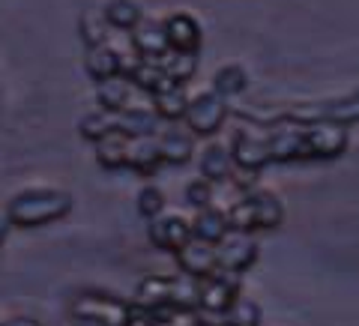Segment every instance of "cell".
Returning <instances> with one entry per match:
<instances>
[{"mask_svg": "<svg viewBox=\"0 0 359 326\" xmlns=\"http://www.w3.org/2000/svg\"><path fill=\"white\" fill-rule=\"evenodd\" d=\"M72 195L60 192V189H27L18 192L6 204V216L15 228H42L48 222H57L72 212Z\"/></svg>", "mask_w": 359, "mask_h": 326, "instance_id": "obj_1", "label": "cell"}, {"mask_svg": "<svg viewBox=\"0 0 359 326\" xmlns=\"http://www.w3.org/2000/svg\"><path fill=\"white\" fill-rule=\"evenodd\" d=\"M224 212H228V228L231 231H240V233L273 231L285 219L282 201H278L273 192H264V189L243 192Z\"/></svg>", "mask_w": 359, "mask_h": 326, "instance_id": "obj_2", "label": "cell"}, {"mask_svg": "<svg viewBox=\"0 0 359 326\" xmlns=\"http://www.w3.org/2000/svg\"><path fill=\"white\" fill-rule=\"evenodd\" d=\"M228 114H231L228 99L219 96L216 90H204V93H198V96L189 99V111L183 117V126L192 135L210 138V135H216L224 126Z\"/></svg>", "mask_w": 359, "mask_h": 326, "instance_id": "obj_3", "label": "cell"}, {"mask_svg": "<svg viewBox=\"0 0 359 326\" xmlns=\"http://www.w3.org/2000/svg\"><path fill=\"white\" fill-rule=\"evenodd\" d=\"M287 120L294 123H314V120H330L347 126V123H359V90L347 93L341 99H327V102H309V105H297L287 108Z\"/></svg>", "mask_w": 359, "mask_h": 326, "instance_id": "obj_4", "label": "cell"}, {"mask_svg": "<svg viewBox=\"0 0 359 326\" xmlns=\"http://www.w3.org/2000/svg\"><path fill=\"white\" fill-rule=\"evenodd\" d=\"M240 297H243L240 294V276L216 269L212 276L198 282V308L207 311V314H222L224 318Z\"/></svg>", "mask_w": 359, "mask_h": 326, "instance_id": "obj_5", "label": "cell"}, {"mask_svg": "<svg viewBox=\"0 0 359 326\" xmlns=\"http://www.w3.org/2000/svg\"><path fill=\"white\" fill-rule=\"evenodd\" d=\"M129 311H132L129 302L108 297V294H93V290H87V294L72 299V318L99 320L105 326H123L129 318Z\"/></svg>", "mask_w": 359, "mask_h": 326, "instance_id": "obj_6", "label": "cell"}, {"mask_svg": "<svg viewBox=\"0 0 359 326\" xmlns=\"http://www.w3.org/2000/svg\"><path fill=\"white\" fill-rule=\"evenodd\" d=\"M347 126L330 120H314L306 123V147H309V159H339L347 150Z\"/></svg>", "mask_w": 359, "mask_h": 326, "instance_id": "obj_7", "label": "cell"}, {"mask_svg": "<svg viewBox=\"0 0 359 326\" xmlns=\"http://www.w3.org/2000/svg\"><path fill=\"white\" fill-rule=\"evenodd\" d=\"M255 261H257V243H255L252 233L228 231V237L216 245V264H219L222 273L243 276Z\"/></svg>", "mask_w": 359, "mask_h": 326, "instance_id": "obj_8", "label": "cell"}, {"mask_svg": "<svg viewBox=\"0 0 359 326\" xmlns=\"http://www.w3.org/2000/svg\"><path fill=\"white\" fill-rule=\"evenodd\" d=\"M266 150H269V162H297V159H309V147H306V126L302 123H278V126L266 135Z\"/></svg>", "mask_w": 359, "mask_h": 326, "instance_id": "obj_9", "label": "cell"}, {"mask_svg": "<svg viewBox=\"0 0 359 326\" xmlns=\"http://www.w3.org/2000/svg\"><path fill=\"white\" fill-rule=\"evenodd\" d=\"M147 240L159 252H180L183 245L192 240V222L180 212H162L159 219L147 222Z\"/></svg>", "mask_w": 359, "mask_h": 326, "instance_id": "obj_10", "label": "cell"}, {"mask_svg": "<svg viewBox=\"0 0 359 326\" xmlns=\"http://www.w3.org/2000/svg\"><path fill=\"white\" fill-rule=\"evenodd\" d=\"M138 60L135 57V51L132 54H123L120 48H114V45H93V48H87L84 54V69L87 75L93 78V81H105V78H114V75H126L129 66Z\"/></svg>", "mask_w": 359, "mask_h": 326, "instance_id": "obj_11", "label": "cell"}, {"mask_svg": "<svg viewBox=\"0 0 359 326\" xmlns=\"http://www.w3.org/2000/svg\"><path fill=\"white\" fill-rule=\"evenodd\" d=\"M231 159L237 171L245 174H257L261 168L269 162V150H266V138L264 135H255L249 129H240L231 141Z\"/></svg>", "mask_w": 359, "mask_h": 326, "instance_id": "obj_12", "label": "cell"}, {"mask_svg": "<svg viewBox=\"0 0 359 326\" xmlns=\"http://www.w3.org/2000/svg\"><path fill=\"white\" fill-rule=\"evenodd\" d=\"M165 36H168V48L180 51V54H198L201 42H204V30H201V21L189 13H174L165 21Z\"/></svg>", "mask_w": 359, "mask_h": 326, "instance_id": "obj_13", "label": "cell"}, {"mask_svg": "<svg viewBox=\"0 0 359 326\" xmlns=\"http://www.w3.org/2000/svg\"><path fill=\"white\" fill-rule=\"evenodd\" d=\"M174 257H177L180 273L189 276V278H195V282H201V278H207V276H212L219 269V264H216V245H207L201 240H189Z\"/></svg>", "mask_w": 359, "mask_h": 326, "instance_id": "obj_14", "label": "cell"}, {"mask_svg": "<svg viewBox=\"0 0 359 326\" xmlns=\"http://www.w3.org/2000/svg\"><path fill=\"white\" fill-rule=\"evenodd\" d=\"M129 39H132V51H135V57H141V60H162L168 51V36H165V25L162 21H156V18H144L138 27H135L129 33Z\"/></svg>", "mask_w": 359, "mask_h": 326, "instance_id": "obj_15", "label": "cell"}, {"mask_svg": "<svg viewBox=\"0 0 359 326\" xmlns=\"http://www.w3.org/2000/svg\"><path fill=\"white\" fill-rule=\"evenodd\" d=\"M189 96L186 93V84H177V81H168L165 87H159L156 93L150 96V108L156 111V117L162 123H177L186 117L189 111Z\"/></svg>", "mask_w": 359, "mask_h": 326, "instance_id": "obj_16", "label": "cell"}, {"mask_svg": "<svg viewBox=\"0 0 359 326\" xmlns=\"http://www.w3.org/2000/svg\"><path fill=\"white\" fill-rule=\"evenodd\" d=\"M129 306L141 308V311H153V314L171 308V278L168 276H147L144 282H138V287H135V297H132Z\"/></svg>", "mask_w": 359, "mask_h": 326, "instance_id": "obj_17", "label": "cell"}, {"mask_svg": "<svg viewBox=\"0 0 359 326\" xmlns=\"http://www.w3.org/2000/svg\"><path fill=\"white\" fill-rule=\"evenodd\" d=\"M156 141H159V150H162V162H168V165H183L192 159V153H195V135L186 126H177V123L159 129Z\"/></svg>", "mask_w": 359, "mask_h": 326, "instance_id": "obj_18", "label": "cell"}, {"mask_svg": "<svg viewBox=\"0 0 359 326\" xmlns=\"http://www.w3.org/2000/svg\"><path fill=\"white\" fill-rule=\"evenodd\" d=\"M198 174L207 183H224L233 174V159H231V147H224L219 141H210L198 156Z\"/></svg>", "mask_w": 359, "mask_h": 326, "instance_id": "obj_19", "label": "cell"}, {"mask_svg": "<svg viewBox=\"0 0 359 326\" xmlns=\"http://www.w3.org/2000/svg\"><path fill=\"white\" fill-rule=\"evenodd\" d=\"M138 93V90L132 87V81L126 75H114V78H105V81L96 84V102H99V111H111V114H117V111H126L132 108V96Z\"/></svg>", "mask_w": 359, "mask_h": 326, "instance_id": "obj_20", "label": "cell"}, {"mask_svg": "<svg viewBox=\"0 0 359 326\" xmlns=\"http://www.w3.org/2000/svg\"><path fill=\"white\" fill-rule=\"evenodd\" d=\"M228 212L222 207H207V210H198L195 219H192V240H201L207 245H219L224 237H228Z\"/></svg>", "mask_w": 359, "mask_h": 326, "instance_id": "obj_21", "label": "cell"}, {"mask_svg": "<svg viewBox=\"0 0 359 326\" xmlns=\"http://www.w3.org/2000/svg\"><path fill=\"white\" fill-rule=\"evenodd\" d=\"M159 165H165V162H162V150H159L156 135H150V138H129L126 168H132V171L141 177H150L159 171Z\"/></svg>", "mask_w": 359, "mask_h": 326, "instance_id": "obj_22", "label": "cell"}, {"mask_svg": "<svg viewBox=\"0 0 359 326\" xmlns=\"http://www.w3.org/2000/svg\"><path fill=\"white\" fill-rule=\"evenodd\" d=\"M102 15H105V25L111 30H126V33H132L144 21V13L135 0H108Z\"/></svg>", "mask_w": 359, "mask_h": 326, "instance_id": "obj_23", "label": "cell"}, {"mask_svg": "<svg viewBox=\"0 0 359 326\" xmlns=\"http://www.w3.org/2000/svg\"><path fill=\"white\" fill-rule=\"evenodd\" d=\"M249 87V75H245V69L240 63H224L222 69H216V75H212V87L219 96L231 99V96H240L243 90Z\"/></svg>", "mask_w": 359, "mask_h": 326, "instance_id": "obj_24", "label": "cell"}, {"mask_svg": "<svg viewBox=\"0 0 359 326\" xmlns=\"http://www.w3.org/2000/svg\"><path fill=\"white\" fill-rule=\"evenodd\" d=\"M126 153H129V138L126 135H105L96 141V162L102 168H126Z\"/></svg>", "mask_w": 359, "mask_h": 326, "instance_id": "obj_25", "label": "cell"}, {"mask_svg": "<svg viewBox=\"0 0 359 326\" xmlns=\"http://www.w3.org/2000/svg\"><path fill=\"white\" fill-rule=\"evenodd\" d=\"M162 66V72L177 84H186L189 78L198 72V54H180V51H168L162 60H156Z\"/></svg>", "mask_w": 359, "mask_h": 326, "instance_id": "obj_26", "label": "cell"}, {"mask_svg": "<svg viewBox=\"0 0 359 326\" xmlns=\"http://www.w3.org/2000/svg\"><path fill=\"white\" fill-rule=\"evenodd\" d=\"M171 308L195 311L198 308V282L189 276H171Z\"/></svg>", "mask_w": 359, "mask_h": 326, "instance_id": "obj_27", "label": "cell"}, {"mask_svg": "<svg viewBox=\"0 0 359 326\" xmlns=\"http://www.w3.org/2000/svg\"><path fill=\"white\" fill-rule=\"evenodd\" d=\"M224 320L233 323V326H261V306L249 297H240L231 306V311L224 314Z\"/></svg>", "mask_w": 359, "mask_h": 326, "instance_id": "obj_28", "label": "cell"}, {"mask_svg": "<svg viewBox=\"0 0 359 326\" xmlns=\"http://www.w3.org/2000/svg\"><path fill=\"white\" fill-rule=\"evenodd\" d=\"M81 36L87 42V48H93V45H102L108 42V25H105V15L102 13H84L81 15Z\"/></svg>", "mask_w": 359, "mask_h": 326, "instance_id": "obj_29", "label": "cell"}, {"mask_svg": "<svg viewBox=\"0 0 359 326\" xmlns=\"http://www.w3.org/2000/svg\"><path fill=\"white\" fill-rule=\"evenodd\" d=\"M138 212L147 222L153 219H159L162 212H165V195H162V189H156V186H144L141 192H138Z\"/></svg>", "mask_w": 359, "mask_h": 326, "instance_id": "obj_30", "label": "cell"}, {"mask_svg": "<svg viewBox=\"0 0 359 326\" xmlns=\"http://www.w3.org/2000/svg\"><path fill=\"white\" fill-rule=\"evenodd\" d=\"M212 195H216V186L207 183L204 177L192 179V183L186 186V204H189V207H195V210H207V207H212Z\"/></svg>", "mask_w": 359, "mask_h": 326, "instance_id": "obj_31", "label": "cell"}, {"mask_svg": "<svg viewBox=\"0 0 359 326\" xmlns=\"http://www.w3.org/2000/svg\"><path fill=\"white\" fill-rule=\"evenodd\" d=\"M123 326H159V318H156L153 311H141V308H132L129 318Z\"/></svg>", "mask_w": 359, "mask_h": 326, "instance_id": "obj_32", "label": "cell"}, {"mask_svg": "<svg viewBox=\"0 0 359 326\" xmlns=\"http://www.w3.org/2000/svg\"><path fill=\"white\" fill-rule=\"evenodd\" d=\"M9 228H13V222H9L6 212H0V249H4V243H6V233Z\"/></svg>", "mask_w": 359, "mask_h": 326, "instance_id": "obj_33", "label": "cell"}, {"mask_svg": "<svg viewBox=\"0 0 359 326\" xmlns=\"http://www.w3.org/2000/svg\"><path fill=\"white\" fill-rule=\"evenodd\" d=\"M4 326H42L36 318H13V320H6Z\"/></svg>", "mask_w": 359, "mask_h": 326, "instance_id": "obj_34", "label": "cell"}, {"mask_svg": "<svg viewBox=\"0 0 359 326\" xmlns=\"http://www.w3.org/2000/svg\"><path fill=\"white\" fill-rule=\"evenodd\" d=\"M72 326H105L99 320H87V318H72Z\"/></svg>", "mask_w": 359, "mask_h": 326, "instance_id": "obj_35", "label": "cell"}, {"mask_svg": "<svg viewBox=\"0 0 359 326\" xmlns=\"http://www.w3.org/2000/svg\"><path fill=\"white\" fill-rule=\"evenodd\" d=\"M216 326H233V323H228V320H222V323H216Z\"/></svg>", "mask_w": 359, "mask_h": 326, "instance_id": "obj_36", "label": "cell"}, {"mask_svg": "<svg viewBox=\"0 0 359 326\" xmlns=\"http://www.w3.org/2000/svg\"><path fill=\"white\" fill-rule=\"evenodd\" d=\"M0 326H4V323H0Z\"/></svg>", "mask_w": 359, "mask_h": 326, "instance_id": "obj_37", "label": "cell"}]
</instances>
